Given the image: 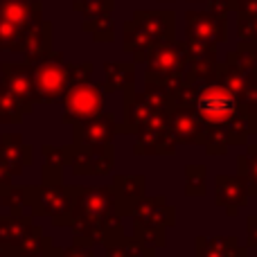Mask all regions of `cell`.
I'll list each match as a JSON object with an SVG mask.
<instances>
[{
	"label": "cell",
	"instance_id": "1",
	"mask_svg": "<svg viewBox=\"0 0 257 257\" xmlns=\"http://www.w3.org/2000/svg\"><path fill=\"white\" fill-rule=\"evenodd\" d=\"M172 104L194 111L205 128H221L228 145H248L257 133V115L246 108L241 97L219 77L217 68L210 72H187L185 84L172 95Z\"/></svg>",
	"mask_w": 257,
	"mask_h": 257
},
{
	"label": "cell",
	"instance_id": "2",
	"mask_svg": "<svg viewBox=\"0 0 257 257\" xmlns=\"http://www.w3.org/2000/svg\"><path fill=\"white\" fill-rule=\"evenodd\" d=\"M174 41V12H136L124 23L122 45L136 61H147L149 52Z\"/></svg>",
	"mask_w": 257,
	"mask_h": 257
},
{
	"label": "cell",
	"instance_id": "3",
	"mask_svg": "<svg viewBox=\"0 0 257 257\" xmlns=\"http://www.w3.org/2000/svg\"><path fill=\"white\" fill-rule=\"evenodd\" d=\"M187 77V59L185 43H163L154 48L147 57V86L160 88L172 97Z\"/></svg>",
	"mask_w": 257,
	"mask_h": 257
},
{
	"label": "cell",
	"instance_id": "4",
	"mask_svg": "<svg viewBox=\"0 0 257 257\" xmlns=\"http://www.w3.org/2000/svg\"><path fill=\"white\" fill-rule=\"evenodd\" d=\"M27 208L32 217H50L52 226L68 228L72 219V205L68 185L63 181H43L41 185H27Z\"/></svg>",
	"mask_w": 257,
	"mask_h": 257
},
{
	"label": "cell",
	"instance_id": "5",
	"mask_svg": "<svg viewBox=\"0 0 257 257\" xmlns=\"http://www.w3.org/2000/svg\"><path fill=\"white\" fill-rule=\"evenodd\" d=\"M68 196L72 205V219H84L102 226L106 219L117 214L115 194L111 185L84 187V185H68Z\"/></svg>",
	"mask_w": 257,
	"mask_h": 257
},
{
	"label": "cell",
	"instance_id": "6",
	"mask_svg": "<svg viewBox=\"0 0 257 257\" xmlns=\"http://www.w3.org/2000/svg\"><path fill=\"white\" fill-rule=\"evenodd\" d=\"M169 104H172V97L160 88H151V86H147L145 93L126 90L124 117H122V124L117 126V133H136L138 128H140L142 124H147L154 115L167 111Z\"/></svg>",
	"mask_w": 257,
	"mask_h": 257
},
{
	"label": "cell",
	"instance_id": "7",
	"mask_svg": "<svg viewBox=\"0 0 257 257\" xmlns=\"http://www.w3.org/2000/svg\"><path fill=\"white\" fill-rule=\"evenodd\" d=\"M32 77H34V95L36 102H57L63 97V93L70 86V75H68V63L61 61V57L54 52L45 54L43 59L34 63L32 68Z\"/></svg>",
	"mask_w": 257,
	"mask_h": 257
},
{
	"label": "cell",
	"instance_id": "8",
	"mask_svg": "<svg viewBox=\"0 0 257 257\" xmlns=\"http://www.w3.org/2000/svg\"><path fill=\"white\" fill-rule=\"evenodd\" d=\"M104 113V95L90 81L70 84L63 93V122L79 124Z\"/></svg>",
	"mask_w": 257,
	"mask_h": 257
},
{
	"label": "cell",
	"instance_id": "9",
	"mask_svg": "<svg viewBox=\"0 0 257 257\" xmlns=\"http://www.w3.org/2000/svg\"><path fill=\"white\" fill-rule=\"evenodd\" d=\"M133 151L138 156H169L176 151V142H174L172 133L167 128V111L154 115L147 124L138 128Z\"/></svg>",
	"mask_w": 257,
	"mask_h": 257
},
{
	"label": "cell",
	"instance_id": "10",
	"mask_svg": "<svg viewBox=\"0 0 257 257\" xmlns=\"http://www.w3.org/2000/svg\"><path fill=\"white\" fill-rule=\"evenodd\" d=\"M185 34L192 43L217 45L228 39V21L214 12H187L185 14Z\"/></svg>",
	"mask_w": 257,
	"mask_h": 257
},
{
	"label": "cell",
	"instance_id": "11",
	"mask_svg": "<svg viewBox=\"0 0 257 257\" xmlns=\"http://www.w3.org/2000/svg\"><path fill=\"white\" fill-rule=\"evenodd\" d=\"M133 223L138 226H147V228H174L176 226V208L167 203L163 194H156V196H142L140 201L136 203L131 212Z\"/></svg>",
	"mask_w": 257,
	"mask_h": 257
},
{
	"label": "cell",
	"instance_id": "12",
	"mask_svg": "<svg viewBox=\"0 0 257 257\" xmlns=\"http://www.w3.org/2000/svg\"><path fill=\"white\" fill-rule=\"evenodd\" d=\"M117 136V122L113 113H102L88 122L72 124V145L93 149L99 145H108Z\"/></svg>",
	"mask_w": 257,
	"mask_h": 257
},
{
	"label": "cell",
	"instance_id": "13",
	"mask_svg": "<svg viewBox=\"0 0 257 257\" xmlns=\"http://www.w3.org/2000/svg\"><path fill=\"white\" fill-rule=\"evenodd\" d=\"M248 187L237 174H219L214 178V203L226 210L228 217H237L241 208L248 205Z\"/></svg>",
	"mask_w": 257,
	"mask_h": 257
},
{
	"label": "cell",
	"instance_id": "14",
	"mask_svg": "<svg viewBox=\"0 0 257 257\" xmlns=\"http://www.w3.org/2000/svg\"><path fill=\"white\" fill-rule=\"evenodd\" d=\"M3 86L7 93L23 106V111L30 113L36 102L34 95V77L27 63H5L3 66Z\"/></svg>",
	"mask_w": 257,
	"mask_h": 257
},
{
	"label": "cell",
	"instance_id": "15",
	"mask_svg": "<svg viewBox=\"0 0 257 257\" xmlns=\"http://www.w3.org/2000/svg\"><path fill=\"white\" fill-rule=\"evenodd\" d=\"M167 128L176 145H203V124L194 111L178 104H169L167 108Z\"/></svg>",
	"mask_w": 257,
	"mask_h": 257
},
{
	"label": "cell",
	"instance_id": "16",
	"mask_svg": "<svg viewBox=\"0 0 257 257\" xmlns=\"http://www.w3.org/2000/svg\"><path fill=\"white\" fill-rule=\"evenodd\" d=\"M32 228H34V217L30 212L0 214V248L5 257H16L18 246L30 235Z\"/></svg>",
	"mask_w": 257,
	"mask_h": 257
},
{
	"label": "cell",
	"instance_id": "17",
	"mask_svg": "<svg viewBox=\"0 0 257 257\" xmlns=\"http://www.w3.org/2000/svg\"><path fill=\"white\" fill-rule=\"evenodd\" d=\"M111 190H113V194H115L117 214H120L122 219L131 217L136 203L147 192V178L142 176V174H117V176L113 178Z\"/></svg>",
	"mask_w": 257,
	"mask_h": 257
},
{
	"label": "cell",
	"instance_id": "18",
	"mask_svg": "<svg viewBox=\"0 0 257 257\" xmlns=\"http://www.w3.org/2000/svg\"><path fill=\"white\" fill-rule=\"evenodd\" d=\"M34 156H32V147L23 142L21 136L16 133H7L0 138V163L7 167L12 176H21L23 169L30 167Z\"/></svg>",
	"mask_w": 257,
	"mask_h": 257
},
{
	"label": "cell",
	"instance_id": "19",
	"mask_svg": "<svg viewBox=\"0 0 257 257\" xmlns=\"http://www.w3.org/2000/svg\"><path fill=\"white\" fill-rule=\"evenodd\" d=\"M248 248L239 244L235 235H214L203 237L196 235L194 257H246Z\"/></svg>",
	"mask_w": 257,
	"mask_h": 257
},
{
	"label": "cell",
	"instance_id": "20",
	"mask_svg": "<svg viewBox=\"0 0 257 257\" xmlns=\"http://www.w3.org/2000/svg\"><path fill=\"white\" fill-rule=\"evenodd\" d=\"M133 63H104V88L106 90H133L136 86V70Z\"/></svg>",
	"mask_w": 257,
	"mask_h": 257
},
{
	"label": "cell",
	"instance_id": "21",
	"mask_svg": "<svg viewBox=\"0 0 257 257\" xmlns=\"http://www.w3.org/2000/svg\"><path fill=\"white\" fill-rule=\"evenodd\" d=\"M52 246H54V239L48 237L43 232V228L34 223V228L30 230V235L23 239L21 246H18L16 257H45V253H48Z\"/></svg>",
	"mask_w": 257,
	"mask_h": 257
},
{
	"label": "cell",
	"instance_id": "22",
	"mask_svg": "<svg viewBox=\"0 0 257 257\" xmlns=\"http://www.w3.org/2000/svg\"><path fill=\"white\" fill-rule=\"evenodd\" d=\"M113 165H115L113 142L88 149V176H106L113 172Z\"/></svg>",
	"mask_w": 257,
	"mask_h": 257
},
{
	"label": "cell",
	"instance_id": "23",
	"mask_svg": "<svg viewBox=\"0 0 257 257\" xmlns=\"http://www.w3.org/2000/svg\"><path fill=\"white\" fill-rule=\"evenodd\" d=\"M237 176L244 178L248 194L257 196V147L255 145H246L244 154L237 156Z\"/></svg>",
	"mask_w": 257,
	"mask_h": 257
},
{
	"label": "cell",
	"instance_id": "24",
	"mask_svg": "<svg viewBox=\"0 0 257 257\" xmlns=\"http://www.w3.org/2000/svg\"><path fill=\"white\" fill-rule=\"evenodd\" d=\"M208 192V172L205 165H187L185 167V194L203 196Z\"/></svg>",
	"mask_w": 257,
	"mask_h": 257
},
{
	"label": "cell",
	"instance_id": "25",
	"mask_svg": "<svg viewBox=\"0 0 257 257\" xmlns=\"http://www.w3.org/2000/svg\"><path fill=\"white\" fill-rule=\"evenodd\" d=\"M133 237L149 250H160L167 246V230H163V228H147L133 223Z\"/></svg>",
	"mask_w": 257,
	"mask_h": 257
},
{
	"label": "cell",
	"instance_id": "26",
	"mask_svg": "<svg viewBox=\"0 0 257 257\" xmlns=\"http://www.w3.org/2000/svg\"><path fill=\"white\" fill-rule=\"evenodd\" d=\"M23 113H25L23 111V106L7 93V88L0 84V122H3V124H7V122L9 124L21 122Z\"/></svg>",
	"mask_w": 257,
	"mask_h": 257
},
{
	"label": "cell",
	"instance_id": "27",
	"mask_svg": "<svg viewBox=\"0 0 257 257\" xmlns=\"http://www.w3.org/2000/svg\"><path fill=\"white\" fill-rule=\"evenodd\" d=\"M124 223H122L120 214H113L111 219L102 223V246L108 248V246H117L122 239H124Z\"/></svg>",
	"mask_w": 257,
	"mask_h": 257
},
{
	"label": "cell",
	"instance_id": "28",
	"mask_svg": "<svg viewBox=\"0 0 257 257\" xmlns=\"http://www.w3.org/2000/svg\"><path fill=\"white\" fill-rule=\"evenodd\" d=\"M0 203L5 208L12 210V214H21L27 208V185L25 187H7V190L0 194Z\"/></svg>",
	"mask_w": 257,
	"mask_h": 257
},
{
	"label": "cell",
	"instance_id": "29",
	"mask_svg": "<svg viewBox=\"0 0 257 257\" xmlns=\"http://www.w3.org/2000/svg\"><path fill=\"white\" fill-rule=\"evenodd\" d=\"M75 9H81L84 23H88V21H95V18H102L106 14H111L113 0H79L75 5Z\"/></svg>",
	"mask_w": 257,
	"mask_h": 257
},
{
	"label": "cell",
	"instance_id": "30",
	"mask_svg": "<svg viewBox=\"0 0 257 257\" xmlns=\"http://www.w3.org/2000/svg\"><path fill=\"white\" fill-rule=\"evenodd\" d=\"M84 30L93 32V39L95 41H113V34H115V23H113L111 14L102 18H95V21L84 23Z\"/></svg>",
	"mask_w": 257,
	"mask_h": 257
},
{
	"label": "cell",
	"instance_id": "31",
	"mask_svg": "<svg viewBox=\"0 0 257 257\" xmlns=\"http://www.w3.org/2000/svg\"><path fill=\"white\" fill-rule=\"evenodd\" d=\"M43 158H45V165L48 167H54V169H63L68 167L70 163V145L66 147H43Z\"/></svg>",
	"mask_w": 257,
	"mask_h": 257
},
{
	"label": "cell",
	"instance_id": "32",
	"mask_svg": "<svg viewBox=\"0 0 257 257\" xmlns=\"http://www.w3.org/2000/svg\"><path fill=\"white\" fill-rule=\"evenodd\" d=\"M45 257H99L93 248L88 246H77V244H70V246H57L54 244L52 248L45 253Z\"/></svg>",
	"mask_w": 257,
	"mask_h": 257
},
{
	"label": "cell",
	"instance_id": "33",
	"mask_svg": "<svg viewBox=\"0 0 257 257\" xmlns=\"http://www.w3.org/2000/svg\"><path fill=\"white\" fill-rule=\"evenodd\" d=\"M122 246V253H124V257H147L149 255V248H145V246L140 244V241L136 239V237H126L120 241Z\"/></svg>",
	"mask_w": 257,
	"mask_h": 257
},
{
	"label": "cell",
	"instance_id": "34",
	"mask_svg": "<svg viewBox=\"0 0 257 257\" xmlns=\"http://www.w3.org/2000/svg\"><path fill=\"white\" fill-rule=\"evenodd\" d=\"M246 248H257V214L246 217Z\"/></svg>",
	"mask_w": 257,
	"mask_h": 257
},
{
	"label": "cell",
	"instance_id": "35",
	"mask_svg": "<svg viewBox=\"0 0 257 257\" xmlns=\"http://www.w3.org/2000/svg\"><path fill=\"white\" fill-rule=\"evenodd\" d=\"M12 178H14V176L7 172V167L0 163V194H3L7 187H12Z\"/></svg>",
	"mask_w": 257,
	"mask_h": 257
},
{
	"label": "cell",
	"instance_id": "36",
	"mask_svg": "<svg viewBox=\"0 0 257 257\" xmlns=\"http://www.w3.org/2000/svg\"><path fill=\"white\" fill-rule=\"evenodd\" d=\"M104 257H124L122 253V246H108V248H104Z\"/></svg>",
	"mask_w": 257,
	"mask_h": 257
},
{
	"label": "cell",
	"instance_id": "37",
	"mask_svg": "<svg viewBox=\"0 0 257 257\" xmlns=\"http://www.w3.org/2000/svg\"><path fill=\"white\" fill-rule=\"evenodd\" d=\"M147 257H158V255H156V250H149V255Z\"/></svg>",
	"mask_w": 257,
	"mask_h": 257
},
{
	"label": "cell",
	"instance_id": "38",
	"mask_svg": "<svg viewBox=\"0 0 257 257\" xmlns=\"http://www.w3.org/2000/svg\"><path fill=\"white\" fill-rule=\"evenodd\" d=\"M226 3H230V5H232V7H235V0H226Z\"/></svg>",
	"mask_w": 257,
	"mask_h": 257
},
{
	"label": "cell",
	"instance_id": "39",
	"mask_svg": "<svg viewBox=\"0 0 257 257\" xmlns=\"http://www.w3.org/2000/svg\"><path fill=\"white\" fill-rule=\"evenodd\" d=\"M0 257H5V253H3V248H0Z\"/></svg>",
	"mask_w": 257,
	"mask_h": 257
},
{
	"label": "cell",
	"instance_id": "40",
	"mask_svg": "<svg viewBox=\"0 0 257 257\" xmlns=\"http://www.w3.org/2000/svg\"><path fill=\"white\" fill-rule=\"evenodd\" d=\"M176 257H181V255H176Z\"/></svg>",
	"mask_w": 257,
	"mask_h": 257
},
{
	"label": "cell",
	"instance_id": "41",
	"mask_svg": "<svg viewBox=\"0 0 257 257\" xmlns=\"http://www.w3.org/2000/svg\"><path fill=\"white\" fill-rule=\"evenodd\" d=\"M255 147H257V142H255Z\"/></svg>",
	"mask_w": 257,
	"mask_h": 257
},
{
	"label": "cell",
	"instance_id": "42",
	"mask_svg": "<svg viewBox=\"0 0 257 257\" xmlns=\"http://www.w3.org/2000/svg\"><path fill=\"white\" fill-rule=\"evenodd\" d=\"M255 214H257V212H255Z\"/></svg>",
	"mask_w": 257,
	"mask_h": 257
}]
</instances>
